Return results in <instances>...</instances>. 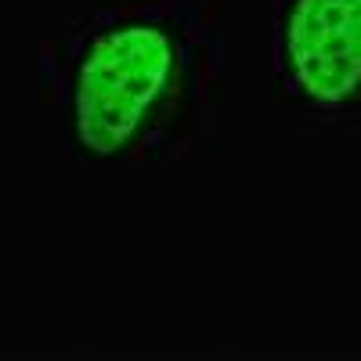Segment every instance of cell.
Here are the masks:
<instances>
[{"instance_id":"1","label":"cell","mask_w":361,"mask_h":361,"mask_svg":"<svg viewBox=\"0 0 361 361\" xmlns=\"http://www.w3.org/2000/svg\"><path fill=\"white\" fill-rule=\"evenodd\" d=\"M173 73V47L156 25H119L90 44L76 80V130L98 156L119 152L145 123Z\"/></svg>"},{"instance_id":"2","label":"cell","mask_w":361,"mask_h":361,"mask_svg":"<svg viewBox=\"0 0 361 361\" xmlns=\"http://www.w3.org/2000/svg\"><path fill=\"white\" fill-rule=\"evenodd\" d=\"M286 51L311 98H350L361 87V0H296Z\"/></svg>"}]
</instances>
